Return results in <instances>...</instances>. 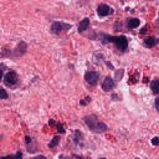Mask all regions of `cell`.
Segmentation results:
<instances>
[{
    "label": "cell",
    "mask_w": 159,
    "mask_h": 159,
    "mask_svg": "<svg viewBox=\"0 0 159 159\" xmlns=\"http://www.w3.org/2000/svg\"><path fill=\"white\" fill-rule=\"evenodd\" d=\"M83 119H84V123L87 124V127H88L92 132H94V133H103V132L107 130V125H106L104 123L99 122V120L97 119V117L93 116V114L86 116Z\"/></svg>",
    "instance_id": "6da1fadb"
},
{
    "label": "cell",
    "mask_w": 159,
    "mask_h": 159,
    "mask_svg": "<svg viewBox=\"0 0 159 159\" xmlns=\"http://www.w3.org/2000/svg\"><path fill=\"white\" fill-rule=\"evenodd\" d=\"M104 42L109 41V42H113L116 43V46L120 50V51H124L127 50L128 47V40L125 36H104Z\"/></svg>",
    "instance_id": "7a4b0ae2"
},
{
    "label": "cell",
    "mask_w": 159,
    "mask_h": 159,
    "mask_svg": "<svg viewBox=\"0 0 159 159\" xmlns=\"http://www.w3.org/2000/svg\"><path fill=\"white\" fill-rule=\"evenodd\" d=\"M71 29V25L68 24H63V22H53L52 26H51V32L56 34V35H60L62 34L63 31Z\"/></svg>",
    "instance_id": "3957f363"
},
{
    "label": "cell",
    "mask_w": 159,
    "mask_h": 159,
    "mask_svg": "<svg viewBox=\"0 0 159 159\" xmlns=\"http://www.w3.org/2000/svg\"><path fill=\"white\" fill-rule=\"evenodd\" d=\"M84 80H86V82H87L88 84L96 86L97 82H98V80H99V75H98L97 72H94V71H88V72L84 75Z\"/></svg>",
    "instance_id": "277c9868"
},
{
    "label": "cell",
    "mask_w": 159,
    "mask_h": 159,
    "mask_svg": "<svg viewBox=\"0 0 159 159\" xmlns=\"http://www.w3.org/2000/svg\"><path fill=\"white\" fill-rule=\"evenodd\" d=\"M97 14H98V16H102V17L103 16H108V15L113 14V9L111 6H108V5H106V4H101L97 7Z\"/></svg>",
    "instance_id": "5b68a950"
},
{
    "label": "cell",
    "mask_w": 159,
    "mask_h": 159,
    "mask_svg": "<svg viewBox=\"0 0 159 159\" xmlns=\"http://www.w3.org/2000/svg\"><path fill=\"white\" fill-rule=\"evenodd\" d=\"M4 82H5L6 86H14L17 82V75L15 72H12V71L6 73L5 77H4Z\"/></svg>",
    "instance_id": "8992f818"
},
{
    "label": "cell",
    "mask_w": 159,
    "mask_h": 159,
    "mask_svg": "<svg viewBox=\"0 0 159 159\" xmlns=\"http://www.w3.org/2000/svg\"><path fill=\"white\" fill-rule=\"evenodd\" d=\"M114 80L112 78V77H109V76H107L104 80H103V83H102V89L103 91H106V92H108L109 89H112L113 87H114Z\"/></svg>",
    "instance_id": "52a82bcc"
},
{
    "label": "cell",
    "mask_w": 159,
    "mask_h": 159,
    "mask_svg": "<svg viewBox=\"0 0 159 159\" xmlns=\"http://www.w3.org/2000/svg\"><path fill=\"white\" fill-rule=\"evenodd\" d=\"M88 25H89V19H88V17H84V19L78 24V32H83L84 30H87Z\"/></svg>",
    "instance_id": "ba28073f"
},
{
    "label": "cell",
    "mask_w": 159,
    "mask_h": 159,
    "mask_svg": "<svg viewBox=\"0 0 159 159\" xmlns=\"http://www.w3.org/2000/svg\"><path fill=\"white\" fill-rule=\"evenodd\" d=\"M144 45H145L147 47H154V46L157 45V40H155V37H153V36L147 37V39L144 40Z\"/></svg>",
    "instance_id": "9c48e42d"
},
{
    "label": "cell",
    "mask_w": 159,
    "mask_h": 159,
    "mask_svg": "<svg viewBox=\"0 0 159 159\" xmlns=\"http://www.w3.org/2000/svg\"><path fill=\"white\" fill-rule=\"evenodd\" d=\"M139 19H128V22H127V25H128V27L129 29H135V27H138L139 26Z\"/></svg>",
    "instance_id": "30bf717a"
},
{
    "label": "cell",
    "mask_w": 159,
    "mask_h": 159,
    "mask_svg": "<svg viewBox=\"0 0 159 159\" xmlns=\"http://www.w3.org/2000/svg\"><path fill=\"white\" fill-rule=\"evenodd\" d=\"M152 89H153V93H158L159 92V80H153L152 82Z\"/></svg>",
    "instance_id": "8fae6325"
},
{
    "label": "cell",
    "mask_w": 159,
    "mask_h": 159,
    "mask_svg": "<svg viewBox=\"0 0 159 159\" xmlns=\"http://www.w3.org/2000/svg\"><path fill=\"white\" fill-rule=\"evenodd\" d=\"M58 142H60V138H58V137H55V138L48 143V147H50V148H53V147H56V145L58 144Z\"/></svg>",
    "instance_id": "7c38bea8"
},
{
    "label": "cell",
    "mask_w": 159,
    "mask_h": 159,
    "mask_svg": "<svg viewBox=\"0 0 159 159\" xmlns=\"http://www.w3.org/2000/svg\"><path fill=\"white\" fill-rule=\"evenodd\" d=\"M21 158V153H16L15 155H7V157H2L1 159H20Z\"/></svg>",
    "instance_id": "4fadbf2b"
},
{
    "label": "cell",
    "mask_w": 159,
    "mask_h": 159,
    "mask_svg": "<svg viewBox=\"0 0 159 159\" xmlns=\"http://www.w3.org/2000/svg\"><path fill=\"white\" fill-rule=\"evenodd\" d=\"M6 98H7V92L2 87H0V99H6Z\"/></svg>",
    "instance_id": "5bb4252c"
},
{
    "label": "cell",
    "mask_w": 159,
    "mask_h": 159,
    "mask_svg": "<svg viewBox=\"0 0 159 159\" xmlns=\"http://www.w3.org/2000/svg\"><path fill=\"white\" fill-rule=\"evenodd\" d=\"M81 138H82V133L78 132V130H76V132H75V142L78 143V142L81 140Z\"/></svg>",
    "instance_id": "9a60e30c"
},
{
    "label": "cell",
    "mask_w": 159,
    "mask_h": 159,
    "mask_svg": "<svg viewBox=\"0 0 159 159\" xmlns=\"http://www.w3.org/2000/svg\"><path fill=\"white\" fill-rule=\"evenodd\" d=\"M152 144H153V145H158V144H159V137H154V138L152 139Z\"/></svg>",
    "instance_id": "2e32d148"
},
{
    "label": "cell",
    "mask_w": 159,
    "mask_h": 159,
    "mask_svg": "<svg viewBox=\"0 0 159 159\" xmlns=\"http://www.w3.org/2000/svg\"><path fill=\"white\" fill-rule=\"evenodd\" d=\"M57 130H58L60 133H63V132H65V129H63V125H62V124H58V125H57Z\"/></svg>",
    "instance_id": "e0dca14e"
},
{
    "label": "cell",
    "mask_w": 159,
    "mask_h": 159,
    "mask_svg": "<svg viewBox=\"0 0 159 159\" xmlns=\"http://www.w3.org/2000/svg\"><path fill=\"white\" fill-rule=\"evenodd\" d=\"M122 75H123V70H120L119 72H117V78H120V77H122Z\"/></svg>",
    "instance_id": "ac0fdd59"
},
{
    "label": "cell",
    "mask_w": 159,
    "mask_h": 159,
    "mask_svg": "<svg viewBox=\"0 0 159 159\" xmlns=\"http://www.w3.org/2000/svg\"><path fill=\"white\" fill-rule=\"evenodd\" d=\"M31 159H46L43 155H37V157H34V158H31Z\"/></svg>",
    "instance_id": "d6986e66"
},
{
    "label": "cell",
    "mask_w": 159,
    "mask_h": 159,
    "mask_svg": "<svg viewBox=\"0 0 159 159\" xmlns=\"http://www.w3.org/2000/svg\"><path fill=\"white\" fill-rule=\"evenodd\" d=\"M155 109L158 111V99H155Z\"/></svg>",
    "instance_id": "ffe728a7"
},
{
    "label": "cell",
    "mask_w": 159,
    "mask_h": 159,
    "mask_svg": "<svg viewBox=\"0 0 159 159\" xmlns=\"http://www.w3.org/2000/svg\"><path fill=\"white\" fill-rule=\"evenodd\" d=\"M75 158H76V159H83L82 157H77V155H75Z\"/></svg>",
    "instance_id": "44dd1931"
},
{
    "label": "cell",
    "mask_w": 159,
    "mask_h": 159,
    "mask_svg": "<svg viewBox=\"0 0 159 159\" xmlns=\"http://www.w3.org/2000/svg\"><path fill=\"white\" fill-rule=\"evenodd\" d=\"M1 77H2V71L0 70V78H1Z\"/></svg>",
    "instance_id": "7402d4cb"
},
{
    "label": "cell",
    "mask_w": 159,
    "mask_h": 159,
    "mask_svg": "<svg viewBox=\"0 0 159 159\" xmlns=\"http://www.w3.org/2000/svg\"><path fill=\"white\" fill-rule=\"evenodd\" d=\"M101 159H104V158H101Z\"/></svg>",
    "instance_id": "603a6c76"
}]
</instances>
